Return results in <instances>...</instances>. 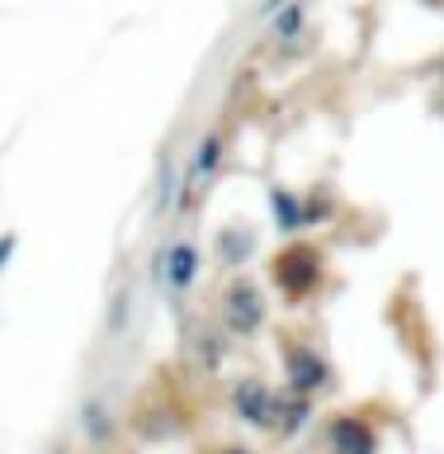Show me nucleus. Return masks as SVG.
I'll return each mask as SVG.
<instances>
[{"label": "nucleus", "instance_id": "f03ea898", "mask_svg": "<svg viewBox=\"0 0 444 454\" xmlns=\"http://www.w3.org/2000/svg\"><path fill=\"white\" fill-rule=\"evenodd\" d=\"M232 411L246 426H261V431H275V411H279V397L269 393V383L265 379H255V374H246L232 388Z\"/></svg>", "mask_w": 444, "mask_h": 454}, {"label": "nucleus", "instance_id": "f257e3e1", "mask_svg": "<svg viewBox=\"0 0 444 454\" xmlns=\"http://www.w3.org/2000/svg\"><path fill=\"white\" fill-rule=\"evenodd\" d=\"M326 454H378V431L354 411H331L322 426Z\"/></svg>", "mask_w": 444, "mask_h": 454}, {"label": "nucleus", "instance_id": "7ed1b4c3", "mask_svg": "<svg viewBox=\"0 0 444 454\" xmlns=\"http://www.w3.org/2000/svg\"><path fill=\"white\" fill-rule=\"evenodd\" d=\"M208 454H255L246 445H232V440H222V445H208Z\"/></svg>", "mask_w": 444, "mask_h": 454}, {"label": "nucleus", "instance_id": "20e7f679", "mask_svg": "<svg viewBox=\"0 0 444 454\" xmlns=\"http://www.w3.org/2000/svg\"><path fill=\"white\" fill-rule=\"evenodd\" d=\"M298 454H303V450H298Z\"/></svg>", "mask_w": 444, "mask_h": 454}]
</instances>
